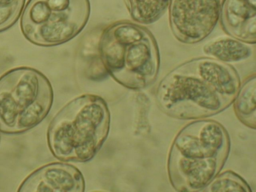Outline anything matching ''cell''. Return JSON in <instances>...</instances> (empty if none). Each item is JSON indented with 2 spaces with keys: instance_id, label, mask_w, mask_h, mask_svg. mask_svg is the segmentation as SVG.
I'll use <instances>...</instances> for the list:
<instances>
[{
  "instance_id": "cell-1",
  "label": "cell",
  "mask_w": 256,
  "mask_h": 192,
  "mask_svg": "<svg viewBox=\"0 0 256 192\" xmlns=\"http://www.w3.org/2000/svg\"><path fill=\"white\" fill-rule=\"evenodd\" d=\"M110 124L106 100L96 94H82L54 117L48 130L49 148L61 162H89L107 139Z\"/></svg>"
},
{
  "instance_id": "cell-2",
  "label": "cell",
  "mask_w": 256,
  "mask_h": 192,
  "mask_svg": "<svg viewBox=\"0 0 256 192\" xmlns=\"http://www.w3.org/2000/svg\"><path fill=\"white\" fill-rule=\"evenodd\" d=\"M102 64L122 86L142 90L156 79L160 55L152 33L142 25L118 21L104 28L98 42Z\"/></svg>"
},
{
  "instance_id": "cell-3",
  "label": "cell",
  "mask_w": 256,
  "mask_h": 192,
  "mask_svg": "<svg viewBox=\"0 0 256 192\" xmlns=\"http://www.w3.org/2000/svg\"><path fill=\"white\" fill-rule=\"evenodd\" d=\"M54 102L50 81L41 72L19 67L0 76V132L24 133L47 117Z\"/></svg>"
},
{
  "instance_id": "cell-4",
  "label": "cell",
  "mask_w": 256,
  "mask_h": 192,
  "mask_svg": "<svg viewBox=\"0 0 256 192\" xmlns=\"http://www.w3.org/2000/svg\"><path fill=\"white\" fill-rule=\"evenodd\" d=\"M20 28L31 43L54 46L66 43L84 30L90 15L86 0H32L22 12Z\"/></svg>"
},
{
  "instance_id": "cell-5",
  "label": "cell",
  "mask_w": 256,
  "mask_h": 192,
  "mask_svg": "<svg viewBox=\"0 0 256 192\" xmlns=\"http://www.w3.org/2000/svg\"><path fill=\"white\" fill-rule=\"evenodd\" d=\"M156 98L164 114L180 120L206 118L230 105L198 76L179 66L160 81Z\"/></svg>"
},
{
  "instance_id": "cell-6",
  "label": "cell",
  "mask_w": 256,
  "mask_h": 192,
  "mask_svg": "<svg viewBox=\"0 0 256 192\" xmlns=\"http://www.w3.org/2000/svg\"><path fill=\"white\" fill-rule=\"evenodd\" d=\"M230 138L222 124L214 120H194L176 134L170 152L196 162L226 164L230 152Z\"/></svg>"
},
{
  "instance_id": "cell-7",
  "label": "cell",
  "mask_w": 256,
  "mask_h": 192,
  "mask_svg": "<svg viewBox=\"0 0 256 192\" xmlns=\"http://www.w3.org/2000/svg\"><path fill=\"white\" fill-rule=\"evenodd\" d=\"M222 3L217 0L170 1L169 24L174 37L188 44L204 40L220 20Z\"/></svg>"
},
{
  "instance_id": "cell-8",
  "label": "cell",
  "mask_w": 256,
  "mask_h": 192,
  "mask_svg": "<svg viewBox=\"0 0 256 192\" xmlns=\"http://www.w3.org/2000/svg\"><path fill=\"white\" fill-rule=\"evenodd\" d=\"M20 192H83L85 180L74 165L55 162L44 165L28 176L18 188Z\"/></svg>"
},
{
  "instance_id": "cell-9",
  "label": "cell",
  "mask_w": 256,
  "mask_h": 192,
  "mask_svg": "<svg viewBox=\"0 0 256 192\" xmlns=\"http://www.w3.org/2000/svg\"><path fill=\"white\" fill-rule=\"evenodd\" d=\"M222 162H196L169 151L167 170L172 187L178 192H202L220 174Z\"/></svg>"
},
{
  "instance_id": "cell-10",
  "label": "cell",
  "mask_w": 256,
  "mask_h": 192,
  "mask_svg": "<svg viewBox=\"0 0 256 192\" xmlns=\"http://www.w3.org/2000/svg\"><path fill=\"white\" fill-rule=\"evenodd\" d=\"M179 67L198 76L232 104L240 86V80L238 72L230 64L210 57H199Z\"/></svg>"
},
{
  "instance_id": "cell-11",
  "label": "cell",
  "mask_w": 256,
  "mask_h": 192,
  "mask_svg": "<svg viewBox=\"0 0 256 192\" xmlns=\"http://www.w3.org/2000/svg\"><path fill=\"white\" fill-rule=\"evenodd\" d=\"M256 2L222 1L220 19L229 37L248 44L256 42Z\"/></svg>"
},
{
  "instance_id": "cell-12",
  "label": "cell",
  "mask_w": 256,
  "mask_h": 192,
  "mask_svg": "<svg viewBox=\"0 0 256 192\" xmlns=\"http://www.w3.org/2000/svg\"><path fill=\"white\" fill-rule=\"evenodd\" d=\"M203 50L210 58L228 64L242 62L253 54L251 44L230 37L210 40L204 46Z\"/></svg>"
},
{
  "instance_id": "cell-13",
  "label": "cell",
  "mask_w": 256,
  "mask_h": 192,
  "mask_svg": "<svg viewBox=\"0 0 256 192\" xmlns=\"http://www.w3.org/2000/svg\"><path fill=\"white\" fill-rule=\"evenodd\" d=\"M234 110L240 122L254 130L256 128V76L250 75L240 84L234 99Z\"/></svg>"
},
{
  "instance_id": "cell-14",
  "label": "cell",
  "mask_w": 256,
  "mask_h": 192,
  "mask_svg": "<svg viewBox=\"0 0 256 192\" xmlns=\"http://www.w3.org/2000/svg\"><path fill=\"white\" fill-rule=\"evenodd\" d=\"M136 24H152L168 9L170 1H124Z\"/></svg>"
},
{
  "instance_id": "cell-15",
  "label": "cell",
  "mask_w": 256,
  "mask_h": 192,
  "mask_svg": "<svg viewBox=\"0 0 256 192\" xmlns=\"http://www.w3.org/2000/svg\"><path fill=\"white\" fill-rule=\"evenodd\" d=\"M202 192H251L250 184L236 172L228 170L218 174Z\"/></svg>"
},
{
  "instance_id": "cell-16",
  "label": "cell",
  "mask_w": 256,
  "mask_h": 192,
  "mask_svg": "<svg viewBox=\"0 0 256 192\" xmlns=\"http://www.w3.org/2000/svg\"><path fill=\"white\" fill-rule=\"evenodd\" d=\"M26 1H0V32L12 26L22 14Z\"/></svg>"
}]
</instances>
